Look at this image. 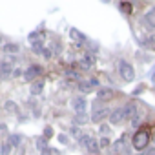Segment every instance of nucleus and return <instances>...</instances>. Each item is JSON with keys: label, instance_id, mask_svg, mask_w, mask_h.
Wrapping results in <instances>:
<instances>
[{"label": "nucleus", "instance_id": "nucleus-1", "mask_svg": "<svg viewBox=\"0 0 155 155\" xmlns=\"http://www.w3.org/2000/svg\"><path fill=\"white\" fill-rule=\"evenodd\" d=\"M148 140H150V133L146 131V130H139L135 135H133V148L135 150H139V151H142L146 146H148Z\"/></svg>", "mask_w": 155, "mask_h": 155}, {"label": "nucleus", "instance_id": "nucleus-2", "mask_svg": "<svg viewBox=\"0 0 155 155\" xmlns=\"http://www.w3.org/2000/svg\"><path fill=\"white\" fill-rule=\"evenodd\" d=\"M119 73H120V77H122L126 82H131V81L135 79V69H133V66H131L130 62H126V60H120V62H119Z\"/></svg>", "mask_w": 155, "mask_h": 155}, {"label": "nucleus", "instance_id": "nucleus-3", "mask_svg": "<svg viewBox=\"0 0 155 155\" xmlns=\"http://www.w3.org/2000/svg\"><path fill=\"white\" fill-rule=\"evenodd\" d=\"M93 110H95V111H93V115H91V120H93V122H101L102 119L110 117V113H111L108 108H101V104H99V102H95V104H93Z\"/></svg>", "mask_w": 155, "mask_h": 155}, {"label": "nucleus", "instance_id": "nucleus-4", "mask_svg": "<svg viewBox=\"0 0 155 155\" xmlns=\"http://www.w3.org/2000/svg\"><path fill=\"white\" fill-rule=\"evenodd\" d=\"M42 73V66H38V64H33V66H29L26 71H24V81H28V82H35V79Z\"/></svg>", "mask_w": 155, "mask_h": 155}, {"label": "nucleus", "instance_id": "nucleus-5", "mask_svg": "<svg viewBox=\"0 0 155 155\" xmlns=\"http://www.w3.org/2000/svg\"><path fill=\"white\" fill-rule=\"evenodd\" d=\"M95 88H99V81H97V79H90V81L79 82V90H81L82 93H91Z\"/></svg>", "mask_w": 155, "mask_h": 155}, {"label": "nucleus", "instance_id": "nucleus-6", "mask_svg": "<svg viewBox=\"0 0 155 155\" xmlns=\"http://www.w3.org/2000/svg\"><path fill=\"white\" fill-rule=\"evenodd\" d=\"M71 106H73V110H75L77 113H84V111H86L88 102H86V99H84V97H75V99L71 101Z\"/></svg>", "mask_w": 155, "mask_h": 155}, {"label": "nucleus", "instance_id": "nucleus-7", "mask_svg": "<svg viewBox=\"0 0 155 155\" xmlns=\"http://www.w3.org/2000/svg\"><path fill=\"white\" fill-rule=\"evenodd\" d=\"M95 64V57L91 55V53H86L84 55V58L79 62V68L81 69H84V71H88V69H91V66Z\"/></svg>", "mask_w": 155, "mask_h": 155}, {"label": "nucleus", "instance_id": "nucleus-8", "mask_svg": "<svg viewBox=\"0 0 155 155\" xmlns=\"http://www.w3.org/2000/svg\"><path fill=\"white\" fill-rule=\"evenodd\" d=\"M124 119H126V117H124V110H122V108H117V110H113V111L110 113V122H111V124H120Z\"/></svg>", "mask_w": 155, "mask_h": 155}, {"label": "nucleus", "instance_id": "nucleus-9", "mask_svg": "<svg viewBox=\"0 0 155 155\" xmlns=\"http://www.w3.org/2000/svg\"><path fill=\"white\" fill-rule=\"evenodd\" d=\"M97 97H99V101H110V99L115 97V91L111 88H101L97 91Z\"/></svg>", "mask_w": 155, "mask_h": 155}, {"label": "nucleus", "instance_id": "nucleus-10", "mask_svg": "<svg viewBox=\"0 0 155 155\" xmlns=\"http://www.w3.org/2000/svg\"><path fill=\"white\" fill-rule=\"evenodd\" d=\"M86 148H88V151H90L91 155H99V151H101V144H99V140H97V139H93V137L88 140Z\"/></svg>", "mask_w": 155, "mask_h": 155}, {"label": "nucleus", "instance_id": "nucleus-11", "mask_svg": "<svg viewBox=\"0 0 155 155\" xmlns=\"http://www.w3.org/2000/svg\"><path fill=\"white\" fill-rule=\"evenodd\" d=\"M11 75H13V68L9 64H2V66H0V81H8Z\"/></svg>", "mask_w": 155, "mask_h": 155}, {"label": "nucleus", "instance_id": "nucleus-12", "mask_svg": "<svg viewBox=\"0 0 155 155\" xmlns=\"http://www.w3.org/2000/svg\"><path fill=\"white\" fill-rule=\"evenodd\" d=\"M122 110H124V117H126V119H133V117L137 115V106H135L133 102H128Z\"/></svg>", "mask_w": 155, "mask_h": 155}, {"label": "nucleus", "instance_id": "nucleus-13", "mask_svg": "<svg viewBox=\"0 0 155 155\" xmlns=\"http://www.w3.org/2000/svg\"><path fill=\"white\" fill-rule=\"evenodd\" d=\"M69 37H71V38H73L75 42H79V44L86 40V37H84V33H81L79 29H75V28H71V29H69Z\"/></svg>", "mask_w": 155, "mask_h": 155}, {"label": "nucleus", "instance_id": "nucleus-14", "mask_svg": "<svg viewBox=\"0 0 155 155\" xmlns=\"http://www.w3.org/2000/svg\"><path fill=\"white\" fill-rule=\"evenodd\" d=\"M88 120H90V117H88L86 113H77L75 119H73V122H75L77 126H82V124H86Z\"/></svg>", "mask_w": 155, "mask_h": 155}, {"label": "nucleus", "instance_id": "nucleus-15", "mask_svg": "<svg viewBox=\"0 0 155 155\" xmlns=\"http://www.w3.org/2000/svg\"><path fill=\"white\" fill-rule=\"evenodd\" d=\"M42 90H44V82H42V81H35V82L31 84V95L42 93Z\"/></svg>", "mask_w": 155, "mask_h": 155}, {"label": "nucleus", "instance_id": "nucleus-16", "mask_svg": "<svg viewBox=\"0 0 155 155\" xmlns=\"http://www.w3.org/2000/svg\"><path fill=\"white\" fill-rule=\"evenodd\" d=\"M8 140L11 142V146H20V144H22V140H24V137H22V135H18V133H11V135L8 137Z\"/></svg>", "mask_w": 155, "mask_h": 155}, {"label": "nucleus", "instance_id": "nucleus-17", "mask_svg": "<svg viewBox=\"0 0 155 155\" xmlns=\"http://www.w3.org/2000/svg\"><path fill=\"white\" fill-rule=\"evenodd\" d=\"M4 110H6L8 113H17V111H18V106H17L13 101H8V102L4 104Z\"/></svg>", "mask_w": 155, "mask_h": 155}, {"label": "nucleus", "instance_id": "nucleus-18", "mask_svg": "<svg viewBox=\"0 0 155 155\" xmlns=\"http://www.w3.org/2000/svg\"><path fill=\"white\" fill-rule=\"evenodd\" d=\"M4 51H6L8 55H9V53H18V51H20V46H18V44H6V46H4Z\"/></svg>", "mask_w": 155, "mask_h": 155}, {"label": "nucleus", "instance_id": "nucleus-19", "mask_svg": "<svg viewBox=\"0 0 155 155\" xmlns=\"http://www.w3.org/2000/svg\"><path fill=\"white\" fill-rule=\"evenodd\" d=\"M144 22H146L150 28H155V11H150V13L144 17Z\"/></svg>", "mask_w": 155, "mask_h": 155}, {"label": "nucleus", "instance_id": "nucleus-20", "mask_svg": "<svg viewBox=\"0 0 155 155\" xmlns=\"http://www.w3.org/2000/svg\"><path fill=\"white\" fill-rule=\"evenodd\" d=\"M11 150H13L11 142H9V140H6V142L2 144V148H0V155H9V153H11Z\"/></svg>", "mask_w": 155, "mask_h": 155}, {"label": "nucleus", "instance_id": "nucleus-21", "mask_svg": "<svg viewBox=\"0 0 155 155\" xmlns=\"http://www.w3.org/2000/svg\"><path fill=\"white\" fill-rule=\"evenodd\" d=\"M37 148H38V150H40V151H44V150H46V148H48V139H46V137H44V135H42V137H38V139H37Z\"/></svg>", "mask_w": 155, "mask_h": 155}, {"label": "nucleus", "instance_id": "nucleus-22", "mask_svg": "<svg viewBox=\"0 0 155 155\" xmlns=\"http://www.w3.org/2000/svg\"><path fill=\"white\" fill-rule=\"evenodd\" d=\"M66 77L68 79H81L79 71H75V69H66Z\"/></svg>", "mask_w": 155, "mask_h": 155}, {"label": "nucleus", "instance_id": "nucleus-23", "mask_svg": "<svg viewBox=\"0 0 155 155\" xmlns=\"http://www.w3.org/2000/svg\"><path fill=\"white\" fill-rule=\"evenodd\" d=\"M44 46H42V42H38V44H33V53H37V55H42L44 53Z\"/></svg>", "mask_w": 155, "mask_h": 155}, {"label": "nucleus", "instance_id": "nucleus-24", "mask_svg": "<svg viewBox=\"0 0 155 155\" xmlns=\"http://www.w3.org/2000/svg\"><path fill=\"white\" fill-rule=\"evenodd\" d=\"M144 44H146L148 48H153V49H155V35H151V37H148V38L144 40Z\"/></svg>", "mask_w": 155, "mask_h": 155}, {"label": "nucleus", "instance_id": "nucleus-25", "mask_svg": "<svg viewBox=\"0 0 155 155\" xmlns=\"http://www.w3.org/2000/svg\"><path fill=\"white\" fill-rule=\"evenodd\" d=\"M99 144H101V148H108V146H110V139H108V137H102V139L99 140Z\"/></svg>", "mask_w": 155, "mask_h": 155}, {"label": "nucleus", "instance_id": "nucleus-26", "mask_svg": "<svg viewBox=\"0 0 155 155\" xmlns=\"http://www.w3.org/2000/svg\"><path fill=\"white\" fill-rule=\"evenodd\" d=\"M120 9H122V11H126V13H130V11H131V4L122 2V4H120Z\"/></svg>", "mask_w": 155, "mask_h": 155}, {"label": "nucleus", "instance_id": "nucleus-27", "mask_svg": "<svg viewBox=\"0 0 155 155\" xmlns=\"http://www.w3.org/2000/svg\"><path fill=\"white\" fill-rule=\"evenodd\" d=\"M44 137H46V139H49V137H53V130H51L49 126H46V128H44Z\"/></svg>", "mask_w": 155, "mask_h": 155}, {"label": "nucleus", "instance_id": "nucleus-28", "mask_svg": "<svg viewBox=\"0 0 155 155\" xmlns=\"http://www.w3.org/2000/svg\"><path fill=\"white\" fill-rule=\"evenodd\" d=\"M71 133H73V135H77L79 139L82 137V135H81V130H79V126H73V128H71Z\"/></svg>", "mask_w": 155, "mask_h": 155}, {"label": "nucleus", "instance_id": "nucleus-29", "mask_svg": "<svg viewBox=\"0 0 155 155\" xmlns=\"http://www.w3.org/2000/svg\"><path fill=\"white\" fill-rule=\"evenodd\" d=\"M101 133H102V135H108V133H110V128H108V126H101Z\"/></svg>", "mask_w": 155, "mask_h": 155}, {"label": "nucleus", "instance_id": "nucleus-30", "mask_svg": "<svg viewBox=\"0 0 155 155\" xmlns=\"http://www.w3.org/2000/svg\"><path fill=\"white\" fill-rule=\"evenodd\" d=\"M58 140H60L62 144H68V137H66L64 133H62V135H58Z\"/></svg>", "mask_w": 155, "mask_h": 155}, {"label": "nucleus", "instance_id": "nucleus-31", "mask_svg": "<svg viewBox=\"0 0 155 155\" xmlns=\"http://www.w3.org/2000/svg\"><path fill=\"white\" fill-rule=\"evenodd\" d=\"M0 42H2V37H0Z\"/></svg>", "mask_w": 155, "mask_h": 155}, {"label": "nucleus", "instance_id": "nucleus-32", "mask_svg": "<svg viewBox=\"0 0 155 155\" xmlns=\"http://www.w3.org/2000/svg\"><path fill=\"white\" fill-rule=\"evenodd\" d=\"M139 155H144V153H139Z\"/></svg>", "mask_w": 155, "mask_h": 155}, {"label": "nucleus", "instance_id": "nucleus-33", "mask_svg": "<svg viewBox=\"0 0 155 155\" xmlns=\"http://www.w3.org/2000/svg\"><path fill=\"white\" fill-rule=\"evenodd\" d=\"M153 140H155V137H153Z\"/></svg>", "mask_w": 155, "mask_h": 155}, {"label": "nucleus", "instance_id": "nucleus-34", "mask_svg": "<svg viewBox=\"0 0 155 155\" xmlns=\"http://www.w3.org/2000/svg\"><path fill=\"white\" fill-rule=\"evenodd\" d=\"M153 11H155V9H153Z\"/></svg>", "mask_w": 155, "mask_h": 155}]
</instances>
